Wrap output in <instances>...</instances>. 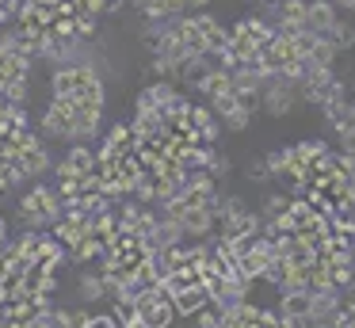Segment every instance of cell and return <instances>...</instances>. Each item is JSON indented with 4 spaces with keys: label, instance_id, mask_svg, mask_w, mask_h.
Wrapping results in <instances>:
<instances>
[{
    "label": "cell",
    "instance_id": "cell-3",
    "mask_svg": "<svg viewBox=\"0 0 355 328\" xmlns=\"http://www.w3.org/2000/svg\"><path fill=\"white\" fill-rule=\"evenodd\" d=\"M4 92H8V99H12V103H19V99L27 96V76H12V80H8V88H4Z\"/></svg>",
    "mask_w": 355,
    "mask_h": 328
},
{
    "label": "cell",
    "instance_id": "cell-4",
    "mask_svg": "<svg viewBox=\"0 0 355 328\" xmlns=\"http://www.w3.org/2000/svg\"><path fill=\"white\" fill-rule=\"evenodd\" d=\"M100 294V282H85V297H96Z\"/></svg>",
    "mask_w": 355,
    "mask_h": 328
},
{
    "label": "cell",
    "instance_id": "cell-2",
    "mask_svg": "<svg viewBox=\"0 0 355 328\" xmlns=\"http://www.w3.org/2000/svg\"><path fill=\"white\" fill-rule=\"evenodd\" d=\"M80 84H85V76H80V73H58L54 76V92H58V96H73Z\"/></svg>",
    "mask_w": 355,
    "mask_h": 328
},
{
    "label": "cell",
    "instance_id": "cell-1",
    "mask_svg": "<svg viewBox=\"0 0 355 328\" xmlns=\"http://www.w3.org/2000/svg\"><path fill=\"white\" fill-rule=\"evenodd\" d=\"M42 122H46L50 134H65V130H73V126H69V96L58 99V103L46 111V119H42Z\"/></svg>",
    "mask_w": 355,
    "mask_h": 328
}]
</instances>
